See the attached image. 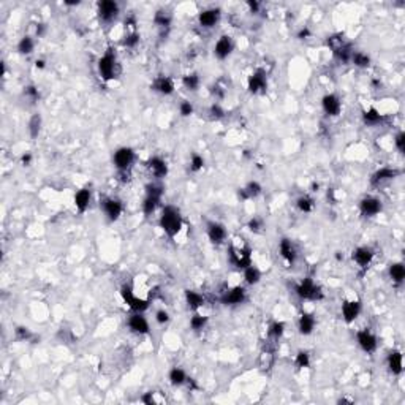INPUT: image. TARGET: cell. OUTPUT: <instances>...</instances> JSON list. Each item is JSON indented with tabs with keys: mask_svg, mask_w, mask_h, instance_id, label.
Returning a JSON list of instances; mask_svg holds the SVG:
<instances>
[{
	"mask_svg": "<svg viewBox=\"0 0 405 405\" xmlns=\"http://www.w3.org/2000/svg\"><path fill=\"white\" fill-rule=\"evenodd\" d=\"M182 215L181 211L176 206H165L162 215H160V228L165 231V235L169 237H174L179 235V231L182 230Z\"/></svg>",
	"mask_w": 405,
	"mask_h": 405,
	"instance_id": "6da1fadb",
	"label": "cell"
},
{
	"mask_svg": "<svg viewBox=\"0 0 405 405\" xmlns=\"http://www.w3.org/2000/svg\"><path fill=\"white\" fill-rule=\"evenodd\" d=\"M295 293L304 301H318L323 298V291L318 283H315L312 277H305L295 287Z\"/></svg>",
	"mask_w": 405,
	"mask_h": 405,
	"instance_id": "7a4b0ae2",
	"label": "cell"
},
{
	"mask_svg": "<svg viewBox=\"0 0 405 405\" xmlns=\"http://www.w3.org/2000/svg\"><path fill=\"white\" fill-rule=\"evenodd\" d=\"M99 73L104 81H111L117 78L119 74V64L116 59V52L108 49L99 61Z\"/></svg>",
	"mask_w": 405,
	"mask_h": 405,
	"instance_id": "3957f363",
	"label": "cell"
},
{
	"mask_svg": "<svg viewBox=\"0 0 405 405\" xmlns=\"http://www.w3.org/2000/svg\"><path fill=\"white\" fill-rule=\"evenodd\" d=\"M228 257H230V263L236 269H242L244 271L247 266L252 265V250H250V247H247V245H244V247L231 245Z\"/></svg>",
	"mask_w": 405,
	"mask_h": 405,
	"instance_id": "277c9868",
	"label": "cell"
},
{
	"mask_svg": "<svg viewBox=\"0 0 405 405\" xmlns=\"http://www.w3.org/2000/svg\"><path fill=\"white\" fill-rule=\"evenodd\" d=\"M121 296L124 299V303L129 305V309L132 312H139V313H144L147 309H149V299H142V298H138V296H135L133 293V290L130 285H122V288H121Z\"/></svg>",
	"mask_w": 405,
	"mask_h": 405,
	"instance_id": "5b68a950",
	"label": "cell"
},
{
	"mask_svg": "<svg viewBox=\"0 0 405 405\" xmlns=\"http://www.w3.org/2000/svg\"><path fill=\"white\" fill-rule=\"evenodd\" d=\"M112 162H114V167L117 168L119 172H127L135 162V151L127 146L119 147L114 152V155H112Z\"/></svg>",
	"mask_w": 405,
	"mask_h": 405,
	"instance_id": "8992f818",
	"label": "cell"
},
{
	"mask_svg": "<svg viewBox=\"0 0 405 405\" xmlns=\"http://www.w3.org/2000/svg\"><path fill=\"white\" fill-rule=\"evenodd\" d=\"M356 340H358L359 347H361V350L367 355L373 353V351L377 350V347H378L377 337H375V334L371 331L369 328H364V329H361V331H358L356 333Z\"/></svg>",
	"mask_w": 405,
	"mask_h": 405,
	"instance_id": "52a82bcc",
	"label": "cell"
},
{
	"mask_svg": "<svg viewBox=\"0 0 405 405\" xmlns=\"http://www.w3.org/2000/svg\"><path fill=\"white\" fill-rule=\"evenodd\" d=\"M247 89H249V92L253 94V95L266 92V89H268L266 71L261 70V68L257 70V71H253L249 76V81H247Z\"/></svg>",
	"mask_w": 405,
	"mask_h": 405,
	"instance_id": "ba28073f",
	"label": "cell"
},
{
	"mask_svg": "<svg viewBox=\"0 0 405 405\" xmlns=\"http://www.w3.org/2000/svg\"><path fill=\"white\" fill-rule=\"evenodd\" d=\"M101 207L103 212L106 215V219L109 222H116L121 219V215L124 212V204L121 200L117 198H104L101 201Z\"/></svg>",
	"mask_w": 405,
	"mask_h": 405,
	"instance_id": "9c48e42d",
	"label": "cell"
},
{
	"mask_svg": "<svg viewBox=\"0 0 405 405\" xmlns=\"http://www.w3.org/2000/svg\"><path fill=\"white\" fill-rule=\"evenodd\" d=\"M97 13L103 22H112L119 14V5L114 0H101L97 5Z\"/></svg>",
	"mask_w": 405,
	"mask_h": 405,
	"instance_id": "30bf717a",
	"label": "cell"
},
{
	"mask_svg": "<svg viewBox=\"0 0 405 405\" xmlns=\"http://www.w3.org/2000/svg\"><path fill=\"white\" fill-rule=\"evenodd\" d=\"M127 325H129V329L133 333V334H138V336H146L151 333V328H149V321L147 318L144 317L142 313L139 312H133L130 317H129V321H127Z\"/></svg>",
	"mask_w": 405,
	"mask_h": 405,
	"instance_id": "8fae6325",
	"label": "cell"
},
{
	"mask_svg": "<svg viewBox=\"0 0 405 405\" xmlns=\"http://www.w3.org/2000/svg\"><path fill=\"white\" fill-rule=\"evenodd\" d=\"M247 291L244 287L237 285V287H233L227 291H223V295L220 296V303L223 305H239L245 301Z\"/></svg>",
	"mask_w": 405,
	"mask_h": 405,
	"instance_id": "7c38bea8",
	"label": "cell"
},
{
	"mask_svg": "<svg viewBox=\"0 0 405 405\" xmlns=\"http://www.w3.org/2000/svg\"><path fill=\"white\" fill-rule=\"evenodd\" d=\"M361 301H358V299H345L342 303V318L345 320V323H353L359 317V313H361Z\"/></svg>",
	"mask_w": 405,
	"mask_h": 405,
	"instance_id": "4fadbf2b",
	"label": "cell"
},
{
	"mask_svg": "<svg viewBox=\"0 0 405 405\" xmlns=\"http://www.w3.org/2000/svg\"><path fill=\"white\" fill-rule=\"evenodd\" d=\"M321 108L329 117H337L342 112V101L336 94H326L321 99Z\"/></svg>",
	"mask_w": 405,
	"mask_h": 405,
	"instance_id": "5bb4252c",
	"label": "cell"
},
{
	"mask_svg": "<svg viewBox=\"0 0 405 405\" xmlns=\"http://www.w3.org/2000/svg\"><path fill=\"white\" fill-rule=\"evenodd\" d=\"M233 49H235L233 38H231L230 35H222L214 46V56L217 59H220V61H225V59H228L231 56Z\"/></svg>",
	"mask_w": 405,
	"mask_h": 405,
	"instance_id": "9a60e30c",
	"label": "cell"
},
{
	"mask_svg": "<svg viewBox=\"0 0 405 405\" xmlns=\"http://www.w3.org/2000/svg\"><path fill=\"white\" fill-rule=\"evenodd\" d=\"M207 237L215 245H222L228 237V231L220 222H211L207 225Z\"/></svg>",
	"mask_w": 405,
	"mask_h": 405,
	"instance_id": "2e32d148",
	"label": "cell"
},
{
	"mask_svg": "<svg viewBox=\"0 0 405 405\" xmlns=\"http://www.w3.org/2000/svg\"><path fill=\"white\" fill-rule=\"evenodd\" d=\"M381 201L377 197H366L359 202V212L363 217H375L381 212Z\"/></svg>",
	"mask_w": 405,
	"mask_h": 405,
	"instance_id": "e0dca14e",
	"label": "cell"
},
{
	"mask_svg": "<svg viewBox=\"0 0 405 405\" xmlns=\"http://www.w3.org/2000/svg\"><path fill=\"white\" fill-rule=\"evenodd\" d=\"M401 174V171L399 169H396V168H391V167H383V168H380L377 169L372 174L371 177V184L375 185V187H378L381 184H385L388 181H393V179H396L397 176Z\"/></svg>",
	"mask_w": 405,
	"mask_h": 405,
	"instance_id": "ac0fdd59",
	"label": "cell"
},
{
	"mask_svg": "<svg viewBox=\"0 0 405 405\" xmlns=\"http://www.w3.org/2000/svg\"><path fill=\"white\" fill-rule=\"evenodd\" d=\"M351 257H353L355 263H356L359 268L367 269V268L371 266L372 260H373V257H375V253H373V250L371 249V247L361 245V247H358V249L353 250V253H351Z\"/></svg>",
	"mask_w": 405,
	"mask_h": 405,
	"instance_id": "d6986e66",
	"label": "cell"
},
{
	"mask_svg": "<svg viewBox=\"0 0 405 405\" xmlns=\"http://www.w3.org/2000/svg\"><path fill=\"white\" fill-rule=\"evenodd\" d=\"M146 167L155 179H163L168 174V163L167 160H163L162 157H152V159H149Z\"/></svg>",
	"mask_w": 405,
	"mask_h": 405,
	"instance_id": "ffe728a7",
	"label": "cell"
},
{
	"mask_svg": "<svg viewBox=\"0 0 405 405\" xmlns=\"http://www.w3.org/2000/svg\"><path fill=\"white\" fill-rule=\"evenodd\" d=\"M279 253H280V257L287 261V263L290 266H293L296 263V258H298V250H296V247L295 244L290 241V239L287 237H283L280 244H279Z\"/></svg>",
	"mask_w": 405,
	"mask_h": 405,
	"instance_id": "44dd1931",
	"label": "cell"
},
{
	"mask_svg": "<svg viewBox=\"0 0 405 405\" xmlns=\"http://www.w3.org/2000/svg\"><path fill=\"white\" fill-rule=\"evenodd\" d=\"M220 10L219 8H207L198 14V22L202 29H212L220 21Z\"/></svg>",
	"mask_w": 405,
	"mask_h": 405,
	"instance_id": "7402d4cb",
	"label": "cell"
},
{
	"mask_svg": "<svg viewBox=\"0 0 405 405\" xmlns=\"http://www.w3.org/2000/svg\"><path fill=\"white\" fill-rule=\"evenodd\" d=\"M386 364H388V371L393 375H401L404 371V358H402L401 351L399 350L389 351L388 358H386Z\"/></svg>",
	"mask_w": 405,
	"mask_h": 405,
	"instance_id": "603a6c76",
	"label": "cell"
},
{
	"mask_svg": "<svg viewBox=\"0 0 405 405\" xmlns=\"http://www.w3.org/2000/svg\"><path fill=\"white\" fill-rule=\"evenodd\" d=\"M315 325H317V320L312 313H303L301 317H299V321H298V329H299V334L303 336H310L315 329Z\"/></svg>",
	"mask_w": 405,
	"mask_h": 405,
	"instance_id": "cb8c5ba5",
	"label": "cell"
},
{
	"mask_svg": "<svg viewBox=\"0 0 405 405\" xmlns=\"http://www.w3.org/2000/svg\"><path fill=\"white\" fill-rule=\"evenodd\" d=\"M152 89L162 95H171L174 92V82L168 76H159L152 82Z\"/></svg>",
	"mask_w": 405,
	"mask_h": 405,
	"instance_id": "d4e9b609",
	"label": "cell"
},
{
	"mask_svg": "<svg viewBox=\"0 0 405 405\" xmlns=\"http://www.w3.org/2000/svg\"><path fill=\"white\" fill-rule=\"evenodd\" d=\"M91 198H92V193L89 189H81L74 193V207L78 209V212H86L89 204H91Z\"/></svg>",
	"mask_w": 405,
	"mask_h": 405,
	"instance_id": "484cf974",
	"label": "cell"
},
{
	"mask_svg": "<svg viewBox=\"0 0 405 405\" xmlns=\"http://www.w3.org/2000/svg\"><path fill=\"white\" fill-rule=\"evenodd\" d=\"M261 192H263V187H261L257 181H252L245 187H242V189H239V198H241L242 201L253 200V198L260 197Z\"/></svg>",
	"mask_w": 405,
	"mask_h": 405,
	"instance_id": "4316f807",
	"label": "cell"
},
{
	"mask_svg": "<svg viewBox=\"0 0 405 405\" xmlns=\"http://www.w3.org/2000/svg\"><path fill=\"white\" fill-rule=\"evenodd\" d=\"M185 303H187V305H189L190 310L197 312L198 309H201V307L204 305L206 299H204V296H202L201 293H198V291L185 290Z\"/></svg>",
	"mask_w": 405,
	"mask_h": 405,
	"instance_id": "83f0119b",
	"label": "cell"
},
{
	"mask_svg": "<svg viewBox=\"0 0 405 405\" xmlns=\"http://www.w3.org/2000/svg\"><path fill=\"white\" fill-rule=\"evenodd\" d=\"M333 54L337 61L340 62H350L351 61V56H353V46H351L350 41H345L342 43L339 48L333 49Z\"/></svg>",
	"mask_w": 405,
	"mask_h": 405,
	"instance_id": "f1b7e54d",
	"label": "cell"
},
{
	"mask_svg": "<svg viewBox=\"0 0 405 405\" xmlns=\"http://www.w3.org/2000/svg\"><path fill=\"white\" fill-rule=\"evenodd\" d=\"M168 378L172 386H182L187 383V380H189V375L185 373L182 367H172L168 373Z\"/></svg>",
	"mask_w": 405,
	"mask_h": 405,
	"instance_id": "f546056e",
	"label": "cell"
},
{
	"mask_svg": "<svg viewBox=\"0 0 405 405\" xmlns=\"http://www.w3.org/2000/svg\"><path fill=\"white\" fill-rule=\"evenodd\" d=\"M381 121H383V116L380 114V111L377 108H369L363 112V122L367 127H375L381 124Z\"/></svg>",
	"mask_w": 405,
	"mask_h": 405,
	"instance_id": "4dcf8cb0",
	"label": "cell"
},
{
	"mask_svg": "<svg viewBox=\"0 0 405 405\" xmlns=\"http://www.w3.org/2000/svg\"><path fill=\"white\" fill-rule=\"evenodd\" d=\"M160 201L162 198L160 197H155V195H149L146 193V198L144 201H142V212H144V215H151L155 212V209L157 206L160 204Z\"/></svg>",
	"mask_w": 405,
	"mask_h": 405,
	"instance_id": "1f68e13d",
	"label": "cell"
},
{
	"mask_svg": "<svg viewBox=\"0 0 405 405\" xmlns=\"http://www.w3.org/2000/svg\"><path fill=\"white\" fill-rule=\"evenodd\" d=\"M389 277L396 285H402L405 280V266L402 263H393L389 266Z\"/></svg>",
	"mask_w": 405,
	"mask_h": 405,
	"instance_id": "d6a6232c",
	"label": "cell"
},
{
	"mask_svg": "<svg viewBox=\"0 0 405 405\" xmlns=\"http://www.w3.org/2000/svg\"><path fill=\"white\" fill-rule=\"evenodd\" d=\"M244 280L247 285H257L261 280V271L253 265L247 266L244 269Z\"/></svg>",
	"mask_w": 405,
	"mask_h": 405,
	"instance_id": "836d02e7",
	"label": "cell"
},
{
	"mask_svg": "<svg viewBox=\"0 0 405 405\" xmlns=\"http://www.w3.org/2000/svg\"><path fill=\"white\" fill-rule=\"evenodd\" d=\"M201 84V79L198 76V73H187L185 76L182 78V86L187 89V91H190V92H195V91H198V87Z\"/></svg>",
	"mask_w": 405,
	"mask_h": 405,
	"instance_id": "e575fe53",
	"label": "cell"
},
{
	"mask_svg": "<svg viewBox=\"0 0 405 405\" xmlns=\"http://www.w3.org/2000/svg\"><path fill=\"white\" fill-rule=\"evenodd\" d=\"M34 49H35V41H34L32 36H29V35L22 36V38L19 40V43H18V52L19 54L31 56L34 52Z\"/></svg>",
	"mask_w": 405,
	"mask_h": 405,
	"instance_id": "d590c367",
	"label": "cell"
},
{
	"mask_svg": "<svg viewBox=\"0 0 405 405\" xmlns=\"http://www.w3.org/2000/svg\"><path fill=\"white\" fill-rule=\"evenodd\" d=\"M350 62H353L355 67H358V68H367V67L371 65V56L369 54H366V52L363 51H353V56H351V61Z\"/></svg>",
	"mask_w": 405,
	"mask_h": 405,
	"instance_id": "8d00e7d4",
	"label": "cell"
},
{
	"mask_svg": "<svg viewBox=\"0 0 405 405\" xmlns=\"http://www.w3.org/2000/svg\"><path fill=\"white\" fill-rule=\"evenodd\" d=\"M29 135H31V138H38V135L41 132V116L40 114H34L31 117V121H29Z\"/></svg>",
	"mask_w": 405,
	"mask_h": 405,
	"instance_id": "74e56055",
	"label": "cell"
},
{
	"mask_svg": "<svg viewBox=\"0 0 405 405\" xmlns=\"http://www.w3.org/2000/svg\"><path fill=\"white\" fill-rule=\"evenodd\" d=\"M313 206H315V202H313V200L309 197V195H303V197H299L296 200V207L301 212H304V214L312 212L313 211Z\"/></svg>",
	"mask_w": 405,
	"mask_h": 405,
	"instance_id": "f35d334b",
	"label": "cell"
},
{
	"mask_svg": "<svg viewBox=\"0 0 405 405\" xmlns=\"http://www.w3.org/2000/svg\"><path fill=\"white\" fill-rule=\"evenodd\" d=\"M283 333H285V323L283 321H272V323L269 325L268 336L271 337L272 340H279L280 337L283 336Z\"/></svg>",
	"mask_w": 405,
	"mask_h": 405,
	"instance_id": "ab89813d",
	"label": "cell"
},
{
	"mask_svg": "<svg viewBox=\"0 0 405 405\" xmlns=\"http://www.w3.org/2000/svg\"><path fill=\"white\" fill-rule=\"evenodd\" d=\"M154 22L162 29H168L171 26V14L168 11H163V10L157 11L154 16Z\"/></svg>",
	"mask_w": 405,
	"mask_h": 405,
	"instance_id": "60d3db41",
	"label": "cell"
},
{
	"mask_svg": "<svg viewBox=\"0 0 405 405\" xmlns=\"http://www.w3.org/2000/svg\"><path fill=\"white\" fill-rule=\"evenodd\" d=\"M206 325H207V317H204V315L195 313L193 317L190 318V328L193 329L195 333L202 331V329L206 328Z\"/></svg>",
	"mask_w": 405,
	"mask_h": 405,
	"instance_id": "b9f144b4",
	"label": "cell"
},
{
	"mask_svg": "<svg viewBox=\"0 0 405 405\" xmlns=\"http://www.w3.org/2000/svg\"><path fill=\"white\" fill-rule=\"evenodd\" d=\"M139 38L141 36L136 31H130V32H127V35L124 36L122 44L125 48H136L138 43H139Z\"/></svg>",
	"mask_w": 405,
	"mask_h": 405,
	"instance_id": "7bdbcfd3",
	"label": "cell"
},
{
	"mask_svg": "<svg viewBox=\"0 0 405 405\" xmlns=\"http://www.w3.org/2000/svg\"><path fill=\"white\" fill-rule=\"evenodd\" d=\"M295 364L296 367H299V369H305V367H309L310 366V355H309V351H298V355L295 358Z\"/></svg>",
	"mask_w": 405,
	"mask_h": 405,
	"instance_id": "ee69618b",
	"label": "cell"
},
{
	"mask_svg": "<svg viewBox=\"0 0 405 405\" xmlns=\"http://www.w3.org/2000/svg\"><path fill=\"white\" fill-rule=\"evenodd\" d=\"M202 167H204V159H202L200 154H193L190 159V169L193 172H198L202 169Z\"/></svg>",
	"mask_w": 405,
	"mask_h": 405,
	"instance_id": "f6af8a7d",
	"label": "cell"
},
{
	"mask_svg": "<svg viewBox=\"0 0 405 405\" xmlns=\"http://www.w3.org/2000/svg\"><path fill=\"white\" fill-rule=\"evenodd\" d=\"M209 114H211L212 121H220V119H223V116H225V111L219 103H212L211 108H209Z\"/></svg>",
	"mask_w": 405,
	"mask_h": 405,
	"instance_id": "bcb514c9",
	"label": "cell"
},
{
	"mask_svg": "<svg viewBox=\"0 0 405 405\" xmlns=\"http://www.w3.org/2000/svg\"><path fill=\"white\" fill-rule=\"evenodd\" d=\"M247 227H249V230L253 231V233H261V230L265 228V223L260 217H253V219H250L249 223H247Z\"/></svg>",
	"mask_w": 405,
	"mask_h": 405,
	"instance_id": "7dc6e473",
	"label": "cell"
},
{
	"mask_svg": "<svg viewBox=\"0 0 405 405\" xmlns=\"http://www.w3.org/2000/svg\"><path fill=\"white\" fill-rule=\"evenodd\" d=\"M179 112H181L182 117H189L193 114V104L189 100H184L181 104H179Z\"/></svg>",
	"mask_w": 405,
	"mask_h": 405,
	"instance_id": "c3c4849f",
	"label": "cell"
},
{
	"mask_svg": "<svg viewBox=\"0 0 405 405\" xmlns=\"http://www.w3.org/2000/svg\"><path fill=\"white\" fill-rule=\"evenodd\" d=\"M24 95L27 97V99H31L32 101H38V99H40V92H38V89H36L35 86H27L26 89H24Z\"/></svg>",
	"mask_w": 405,
	"mask_h": 405,
	"instance_id": "681fc988",
	"label": "cell"
},
{
	"mask_svg": "<svg viewBox=\"0 0 405 405\" xmlns=\"http://www.w3.org/2000/svg\"><path fill=\"white\" fill-rule=\"evenodd\" d=\"M394 146L396 149L399 151L401 154L405 152V133L404 132H399L396 135V138H394Z\"/></svg>",
	"mask_w": 405,
	"mask_h": 405,
	"instance_id": "f907efd6",
	"label": "cell"
},
{
	"mask_svg": "<svg viewBox=\"0 0 405 405\" xmlns=\"http://www.w3.org/2000/svg\"><path fill=\"white\" fill-rule=\"evenodd\" d=\"M16 337H18V340H29V339L32 337V333L29 331L27 328L19 326V328L16 329Z\"/></svg>",
	"mask_w": 405,
	"mask_h": 405,
	"instance_id": "816d5d0a",
	"label": "cell"
},
{
	"mask_svg": "<svg viewBox=\"0 0 405 405\" xmlns=\"http://www.w3.org/2000/svg\"><path fill=\"white\" fill-rule=\"evenodd\" d=\"M155 320L159 325H167L169 321V313L167 310H159L155 313Z\"/></svg>",
	"mask_w": 405,
	"mask_h": 405,
	"instance_id": "f5cc1de1",
	"label": "cell"
},
{
	"mask_svg": "<svg viewBox=\"0 0 405 405\" xmlns=\"http://www.w3.org/2000/svg\"><path fill=\"white\" fill-rule=\"evenodd\" d=\"M141 401L147 404V405H152V404H157V399H155V393H146L144 396L141 397Z\"/></svg>",
	"mask_w": 405,
	"mask_h": 405,
	"instance_id": "db71d44e",
	"label": "cell"
},
{
	"mask_svg": "<svg viewBox=\"0 0 405 405\" xmlns=\"http://www.w3.org/2000/svg\"><path fill=\"white\" fill-rule=\"evenodd\" d=\"M21 163L24 165V167H29V165L32 163V154L31 152H26L24 155L21 157Z\"/></svg>",
	"mask_w": 405,
	"mask_h": 405,
	"instance_id": "11a10c76",
	"label": "cell"
},
{
	"mask_svg": "<svg viewBox=\"0 0 405 405\" xmlns=\"http://www.w3.org/2000/svg\"><path fill=\"white\" fill-rule=\"evenodd\" d=\"M310 36V31L307 27H304V29H301V31H299V34H298V38L299 40H307Z\"/></svg>",
	"mask_w": 405,
	"mask_h": 405,
	"instance_id": "9f6ffc18",
	"label": "cell"
},
{
	"mask_svg": "<svg viewBox=\"0 0 405 405\" xmlns=\"http://www.w3.org/2000/svg\"><path fill=\"white\" fill-rule=\"evenodd\" d=\"M247 5H249V8H250V11H252V13H258L260 6H261V5H260L258 2H255V0H253V2H252V0H250V2L247 3Z\"/></svg>",
	"mask_w": 405,
	"mask_h": 405,
	"instance_id": "6f0895ef",
	"label": "cell"
},
{
	"mask_svg": "<svg viewBox=\"0 0 405 405\" xmlns=\"http://www.w3.org/2000/svg\"><path fill=\"white\" fill-rule=\"evenodd\" d=\"M35 67H36L38 70H43L44 67H46V62H44L43 59H40V61H36V62H35Z\"/></svg>",
	"mask_w": 405,
	"mask_h": 405,
	"instance_id": "680465c9",
	"label": "cell"
},
{
	"mask_svg": "<svg viewBox=\"0 0 405 405\" xmlns=\"http://www.w3.org/2000/svg\"><path fill=\"white\" fill-rule=\"evenodd\" d=\"M44 34V24H38L36 26V36H41Z\"/></svg>",
	"mask_w": 405,
	"mask_h": 405,
	"instance_id": "91938a15",
	"label": "cell"
},
{
	"mask_svg": "<svg viewBox=\"0 0 405 405\" xmlns=\"http://www.w3.org/2000/svg\"><path fill=\"white\" fill-rule=\"evenodd\" d=\"M67 5H70V6H74V5H79V2H65Z\"/></svg>",
	"mask_w": 405,
	"mask_h": 405,
	"instance_id": "94428289",
	"label": "cell"
}]
</instances>
